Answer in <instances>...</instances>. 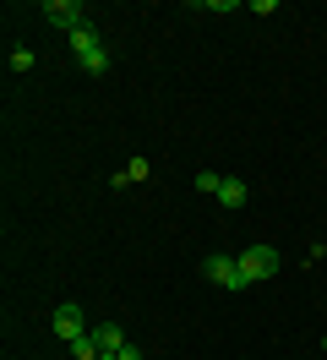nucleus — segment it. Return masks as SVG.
<instances>
[{
  "label": "nucleus",
  "mask_w": 327,
  "mask_h": 360,
  "mask_svg": "<svg viewBox=\"0 0 327 360\" xmlns=\"http://www.w3.org/2000/svg\"><path fill=\"white\" fill-rule=\"evenodd\" d=\"M71 55H77V66H82L87 77H104V71H109V55H104V44H98V33H93V22L71 33Z\"/></svg>",
  "instance_id": "1"
},
{
  "label": "nucleus",
  "mask_w": 327,
  "mask_h": 360,
  "mask_svg": "<svg viewBox=\"0 0 327 360\" xmlns=\"http://www.w3.org/2000/svg\"><path fill=\"white\" fill-rule=\"evenodd\" d=\"M44 22H49V27H60L65 39H71V33H77V27H87L93 17H87V6H82V0H44Z\"/></svg>",
  "instance_id": "2"
},
{
  "label": "nucleus",
  "mask_w": 327,
  "mask_h": 360,
  "mask_svg": "<svg viewBox=\"0 0 327 360\" xmlns=\"http://www.w3.org/2000/svg\"><path fill=\"white\" fill-rule=\"evenodd\" d=\"M202 273H207V284H218V290H245V284H251V278L240 273V257H224V251H218V257H207V262H202Z\"/></svg>",
  "instance_id": "3"
},
{
  "label": "nucleus",
  "mask_w": 327,
  "mask_h": 360,
  "mask_svg": "<svg viewBox=\"0 0 327 360\" xmlns=\"http://www.w3.org/2000/svg\"><path fill=\"white\" fill-rule=\"evenodd\" d=\"M240 273H245L251 284L273 278V273H278V251H273V246H245V251H240Z\"/></svg>",
  "instance_id": "4"
},
{
  "label": "nucleus",
  "mask_w": 327,
  "mask_h": 360,
  "mask_svg": "<svg viewBox=\"0 0 327 360\" xmlns=\"http://www.w3.org/2000/svg\"><path fill=\"white\" fill-rule=\"evenodd\" d=\"M82 333H87V322H82V306H77V300H65V306H55V338H65V344H77Z\"/></svg>",
  "instance_id": "5"
},
{
  "label": "nucleus",
  "mask_w": 327,
  "mask_h": 360,
  "mask_svg": "<svg viewBox=\"0 0 327 360\" xmlns=\"http://www.w3.org/2000/svg\"><path fill=\"white\" fill-rule=\"evenodd\" d=\"M87 333H93V344H98V355H120V349L131 344L120 322H98V328H87Z\"/></svg>",
  "instance_id": "6"
},
{
  "label": "nucleus",
  "mask_w": 327,
  "mask_h": 360,
  "mask_svg": "<svg viewBox=\"0 0 327 360\" xmlns=\"http://www.w3.org/2000/svg\"><path fill=\"white\" fill-rule=\"evenodd\" d=\"M218 202L229 207V213H235V207H245V180H235V175H224V186H218Z\"/></svg>",
  "instance_id": "7"
},
{
  "label": "nucleus",
  "mask_w": 327,
  "mask_h": 360,
  "mask_svg": "<svg viewBox=\"0 0 327 360\" xmlns=\"http://www.w3.org/2000/svg\"><path fill=\"white\" fill-rule=\"evenodd\" d=\"M71 360H98V344H93V333H82L77 344H71Z\"/></svg>",
  "instance_id": "8"
},
{
  "label": "nucleus",
  "mask_w": 327,
  "mask_h": 360,
  "mask_svg": "<svg viewBox=\"0 0 327 360\" xmlns=\"http://www.w3.org/2000/svg\"><path fill=\"white\" fill-rule=\"evenodd\" d=\"M218 186H224L218 169H202V175H196V191H207V197H218Z\"/></svg>",
  "instance_id": "9"
},
{
  "label": "nucleus",
  "mask_w": 327,
  "mask_h": 360,
  "mask_svg": "<svg viewBox=\"0 0 327 360\" xmlns=\"http://www.w3.org/2000/svg\"><path fill=\"white\" fill-rule=\"evenodd\" d=\"M126 175H131V186H136V180H148V175H153V164H148V158H131Z\"/></svg>",
  "instance_id": "10"
},
{
  "label": "nucleus",
  "mask_w": 327,
  "mask_h": 360,
  "mask_svg": "<svg viewBox=\"0 0 327 360\" xmlns=\"http://www.w3.org/2000/svg\"><path fill=\"white\" fill-rule=\"evenodd\" d=\"M11 71H33V49H11Z\"/></svg>",
  "instance_id": "11"
},
{
  "label": "nucleus",
  "mask_w": 327,
  "mask_h": 360,
  "mask_svg": "<svg viewBox=\"0 0 327 360\" xmlns=\"http://www.w3.org/2000/svg\"><path fill=\"white\" fill-rule=\"evenodd\" d=\"M115 360H142V344H126V349H120Z\"/></svg>",
  "instance_id": "12"
},
{
  "label": "nucleus",
  "mask_w": 327,
  "mask_h": 360,
  "mask_svg": "<svg viewBox=\"0 0 327 360\" xmlns=\"http://www.w3.org/2000/svg\"><path fill=\"white\" fill-rule=\"evenodd\" d=\"M322 355H327V338H322Z\"/></svg>",
  "instance_id": "13"
},
{
  "label": "nucleus",
  "mask_w": 327,
  "mask_h": 360,
  "mask_svg": "<svg viewBox=\"0 0 327 360\" xmlns=\"http://www.w3.org/2000/svg\"><path fill=\"white\" fill-rule=\"evenodd\" d=\"M98 360H115V355H98Z\"/></svg>",
  "instance_id": "14"
}]
</instances>
